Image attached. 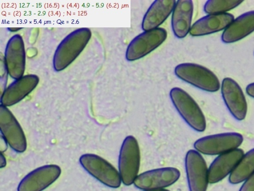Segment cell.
I'll return each instance as SVG.
<instances>
[{"mask_svg":"<svg viewBox=\"0 0 254 191\" xmlns=\"http://www.w3.org/2000/svg\"><path fill=\"white\" fill-rule=\"evenodd\" d=\"M175 0H156L150 5L145 12L141 22L144 31L159 27L172 13Z\"/></svg>","mask_w":254,"mask_h":191,"instance_id":"cell-19","label":"cell"},{"mask_svg":"<svg viewBox=\"0 0 254 191\" xmlns=\"http://www.w3.org/2000/svg\"><path fill=\"white\" fill-rule=\"evenodd\" d=\"M193 12L192 0H176L171 17L172 29L176 37L183 38L190 33Z\"/></svg>","mask_w":254,"mask_h":191,"instance_id":"cell-16","label":"cell"},{"mask_svg":"<svg viewBox=\"0 0 254 191\" xmlns=\"http://www.w3.org/2000/svg\"><path fill=\"white\" fill-rule=\"evenodd\" d=\"M140 163V152L138 142L132 136H127L123 140L118 159V171L122 183L130 186L138 175Z\"/></svg>","mask_w":254,"mask_h":191,"instance_id":"cell-3","label":"cell"},{"mask_svg":"<svg viewBox=\"0 0 254 191\" xmlns=\"http://www.w3.org/2000/svg\"><path fill=\"white\" fill-rule=\"evenodd\" d=\"M169 96L175 108L184 121L193 130L203 132L206 126L204 115L194 99L185 91L173 88Z\"/></svg>","mask_w":254,"mask_h":191,"instance_id":"cell-1","label":"cell"},{"mask_svg":"<svg viewBox=\"0 0 254 191\" xmlns=\"http://www.w3.org/2000/svg\"><path fill=\"white\" fill-rule=\"evenodd\" d=\"M254 31V10L246 12L235 18L223 31L221 40L225 43L237 42Z\"/></svg>","mask_w":254,"mask_h":191,"instance_id":"cell-18","label":"cell"},{"mask_svg":"<svg viewBox=\"0 0 254 191\" xmlns=\"http://www.w3.org/2000/svg\"><path fill=\"white\" fill-rule=\"evenodd\" d=\"M79 162L88 173L104 185L112 188L121 186L119 171L103 158L93 154H85L80 156Z\"/></svg>","mask_w":254,"mask_h":191,"instance_id":"cell-6","label":"cell"},{"mask_svg":"<svg viewBox=\"0 0 254 191\" xmlns=\"http://www.w3.org/2000/svg\"><path fill=\"white\" fill-rule=\"evenodd\" d=\"M244 154V151L238 148L218 155L208 169L209 183H217L229 176Z\"/></svg>","mask_w":254,"mask_h":191,"instance_id":"cell-13","label":"cell"},{"mask_svg":"<svg viewBox=\"0 0 254 191\" xmlns=\"http://www.w3.org/2000/svg\"><path fill=\"white\" fill-rule=\"evenodd\" d=\"M180 177V172L176 168H159L138 174L133 184L141 190L165 189L176 183Z\"/></svg>","mask_w":254,"mask_h":191,"instance_id":"cell-9","label":"cell"},{"mask_svg":"<svg viewBox=\"0 0 254 191\" xmlns=\"http://www.w3.org/2000/svg\"><path fill=\"white\" fill-rule=\"evenodd\" d=\"M0 131L9 146L18 153L24 152L27 141L19 123L11 111L2 104L0 106Z\"/></svg>","mask_w":254,"mask_h":191,"instance_id":"cell-10","label":"cell"},{"mask_svg":"<svg viewBox=\"0 0 254 191\" xmlns=\"http://www.w3.org/2000/svg\"><path fill=\"white\" fill-rule=\"evenodd\" d=\"M234 19L230 13L208 14L192 24L189 33L192 36H201L224 30Z\"/></svg>","mask_w":254,"mask_h":191,"instance_id":"cell-15","label":"cell"},{"mask_svg":"<svg viewBox=\"0 0 254 191\" xmlns=\"http://www.w3.org/2000/svg\"><path fill=\"white\" fill-rule=\"evenodd\" d=\"M4 61L8 73L15 80L23 77L25 55L23 40L19 35L11 37L7 44Z\"/></svg>","mask_w":254,"mask_h":191,"instance_id":"cell-14","label":"cell"},{"mask_svg":"<svg viewBox=\"0 0 254 191\" xmlns=\"http://www.w3.org/2000/svg\"><path fill=\"white\" fill-rule=\"evenodd\" d=\"M254 172V148L244 153L236 166L229 176L230 184L236 185L244 182Z\"/></svg>","mask_w":254,"mask_h":191,"instance_id":"cell-20","label":"cell"},{"mask_svg":"<svg viewBox=\"0 0 254 191\" xmlns=\"http://www.w3.org/2000/svg\"><path fill=\"white\" fill-rule=\"evenodd\" d=\"M185 166L190 191H206L208 168L201 154L195 149L189 150L186 154Z\"/></svg>","mask_w":254,"mask_h":191,"instance_id":"cell-8","label":"cell"},{"mask_svg":"<svg viewBox=\"0 0 254 191\" xmlns=\"http://www.w3.org/2000/svg\"><path fill=\"white\" fill-rule=\"evenodd\" d=\"M167 37V31L162 27L144 31L128 44L126 59L128 61H134L146 56L160 46Z\"/></svg>","mask_w":254,"mask_h":191,"instance_id":"cell-7","label":"cell"},{"mask_svg":"<svg viewBox=\"0 0 254 191\" xmlns=\"http://www.w3.org/2000/svg\"><path fill=\"white\" fill-rule=\"evenodd\" d=\"M38 82V77L33 75L15 80L4 90L1 97V104L7 106L17 103L34 89Z\"/></svg>","mask_w":254,"mask_h":191,"instance_id":"cell-17","label":"cell"},{"mask_svg":"<svg viewBox=\"0 0 254 191\" xmlns=\"http://www.w3.org/2000/svg\"><path fill=\"white\" fill-rule=\"evenodd\" d=\"M142 191H170L166 189L142 190Z\"/></svg>","mask_w":254,"mask_h":191,"instance_id":"cell-25","label":"cell"},{"mask_svg":"<svg viewBox=\"0 0 254 191\" xmlns=\"http://www.w3.org/2000/svg\"><path fill=\"white\" fill-rule=\"evenodd\" d=\"M88 29H78L67 35L59 44L54 58V66L57 70L65 68L84 49L90 38Z\"/></svg>","mask_w":254,"mask_h":191,"instance_id":"cell-4","label":"cell"},{"mask_svg":"<svg viewBox=\"0 0 254 191\" xmlns=\"http://www.w3.org/2000/svg\"><path fill=\"white\" fill-rule=\"evenodd\" d=\"M243 1L242 0H208L204 3L203 10L207 14L226 13Z\"/></svg>","mask_w":254,"mask_h":191,"instance_id":"cell-21","label":"cell"},{"mask_svg":"<svg viewBox=\"0 0 254 191\" xmlns=\"http://www.w3.org/2000/svg\"><path fill=\"white\" fill-rule=\"evenodd\" d=\"M243 140L239 133L225 132L201 137L194 142L193 147L200 154L219 155L238 148Z\"/></svg>","mask_w":254,"mask_h":191,"instance_id":"cell-5","label":"cell"},{"mask_svg":"<svg viewBox=\"0 0 254 191\" xmlns=\"http://www.w3.org/2000/svg\"><path fill=\"white\" fill-rule=\"evenodd\" d=\"M6 159L4 155L2 154V152L0 154V168L4 167L6 165Z\"/></svg>","mask_w":254,"mask_h":191,"instance_id":"cell-24","label":"cell"},{"mask_svg":"<svg viewBox=\"0 0 254 191\" xmlns=\"http://www.w3.org/2000/svg\"><path fill=\"white\" fill-rule=\"evenodd\" d=\"M60 167L51 164L43 166L30 172L20 182L17 191H42L60 177Z\"/></svg>","mask_w":254,"mask_h":191,"instance_id":"cell-12","label":"cell"},{"mask_svg":"<svg viewBox=\"0 0 254 191\" xmlns=\"http://www.w3.org/2000/svg\"><path fill=\"white\" fill-rule=\"evenodd\" d=\"M239 191H254V172L244 182Z\"/></svg>","mask_w":254,"mask_h":191,"instance_id":"cell-22","label":"cell"},{"mask_svg":"<svg viewBox=\"0 0 254 191\" xmlns=\"http://www.w3.org/2000/svg\"><path fill=\"white\" fill-rule=\"evenodd\" d=\"M221 95L231 115L237 120H244L248 106L245 96L239 85L233 79H223L221 86Z\"/></svg>","mask_w":254,"mask_h":191,"instance_id":"cell-11","label":"cell"},{"mask_svg":"<svg viewBox=\"0 0 254 191\" xmlns=\"http://www.w3.org/2000/svg\"><path fill=\"white\" fill-rule=\"evenodd\" d=\"M175 75L182 81L208 92H215L221 85L216 75L208 68L192 63H181L176 66Z\"/></svg>","mask_w":254,"mask_h":191,"instance_id":"cell-2","label":"cell"},{"mask_svg":"<svg viewBox=\"0 0 254 191\" xmlns=\"http://www.w3.org/2000/svg\"><path fill=\"white\" fill-rule=\"evenodd\" d=\"M246 91L250 96L254 98V82L249 84L246 87Z\"/></svg>","mask_w":254,"mask_h":191,"instance_id":"cell-23","label":"cell"}]
</instances>
